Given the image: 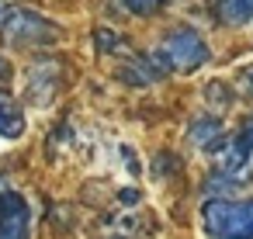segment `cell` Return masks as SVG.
Returning <instances> with one entry per match:
<instances>
[{
  "label": "cell",
  "mask_w": 253,
  "mask_h": 239,
  "mask_svg": "<svg viewBox=\"0 0 253 239\" xmlns=\"http://www.w3.org/2000/svg\"><path fill=\"white\" fill-rule=\"evenodd\" d=\"M32 229V208L21 194L4 191L0 194V239H28Z\"/></svg>",
  "instance_id": "3"
},
{
  "label": "cell",
  "mask_w": 253,
  "mask_h": 239,
  "mask_svg": "<svg viewBox=\"0 0 253 239\" xmlns=\"http://www.w3.org/2000/svg\"><path fill=\"white\" fill-rule=\"evenodd\" d=\"M163 63L167 66H177V70H198L201 63H208V45L201 42V35L198 32H173V35H167V42H163Z\"/></svg>",
  "instance_id": "2"
},
{
  "label": "cell",
  "mask_w": 253,
  "mask_h": 239,
  "mask_svg": "<svg viewBox=\"0 0 253 239\" xmlns=\"http://www.w3.org/2000/svg\"><path fill=\"white\" fill-rule=\"evenodd\" d=\"M4 32L14 42H49L52 39V25L45 18H39L35 11H14L4 21Z\"/></svg>",
  "instance_id": "4"
},
{
  "label": "cell",
  "mask_w": 253,
  "mask_h": 239,
  "mask_svg": "<svg viewBox=\"0 0 253 239\" xmlns=\"http://www.w3.org/2000/svg\"><path fill=\"white\" fill-rule=\"evenodd\" d=\"M250 83H253V70H250Z\"/></svg>",
  "instance_id": "9"
},
{
  "label": "cell",
  "mask_w": 253,
  "mask_h": 239,
  "mask_svg": "<svg viewBox=\"0 0 253 239\" xmlns=\"http://www.w3.org/2000/svg\"><path fill=\"white\" fill-rule=\"evenodd\" d=\"M122 4H125L128 11H135V14H149V11L160 4V0H122Z\"/></svg>",
  "instance_id": "8"
},
{
  "label": "cell",
  "mask_w": 253,
  "mask_h": 239,
  "mask_svg": "<svg viewBox=\"0 0 253 239\" xmlns=\"http://www.w3.org/2000/svg\"><path fill=\"white\" fill-rule=\"evenodd\" d=\"M222 21H229V25L253 21V0H222Z\"/></svg>",
  "instance_id": "7"
},
{
  "label": "cell",
  "mask_w": 253,
  "mask_h": 239,
  "mask_svg": "<svg viewBox=\"0 0 253 239\" xmlns=\"http://www.w3.org/2000/svg\"><path fill=\"white\" fill-rule=\"evenodd\" d=\"M21 128H25V121H21V111L0 94V135L4 139H14V135H21Z\"/></svg>",
  "instance_id": "6"
},
{
  "label": "cell",
  "mask_w": 253,
  "mask_h": 239,
  "mask_svg": "<svg viewBox=\"0 0 253 239\" xmlns=\"http://www.w3.org/2000/svg\"><path fill=\"white\" fill-rule=\"evenodd\" d=\"M201 229L208 239H253V198H211L201 208Z\"/></svg>",
  "instance_id": "1"
},
{
  "label": "cell",
  "mask_w": 253,
  "mask_h": 239,
  "mask_svg": "<svg viewBox=\"0 0 253 239\" xmlns=\"http://www.w3.org/2000/svg\"><path fill=\"white\" fill-rule=\"evenodd\" d=\"M250 156H253V118H246L243 128H239L229 142H222V170L236 173V170L246 166Z\"/></svg>",
  "instance_id": "5"
}]
</instances>
